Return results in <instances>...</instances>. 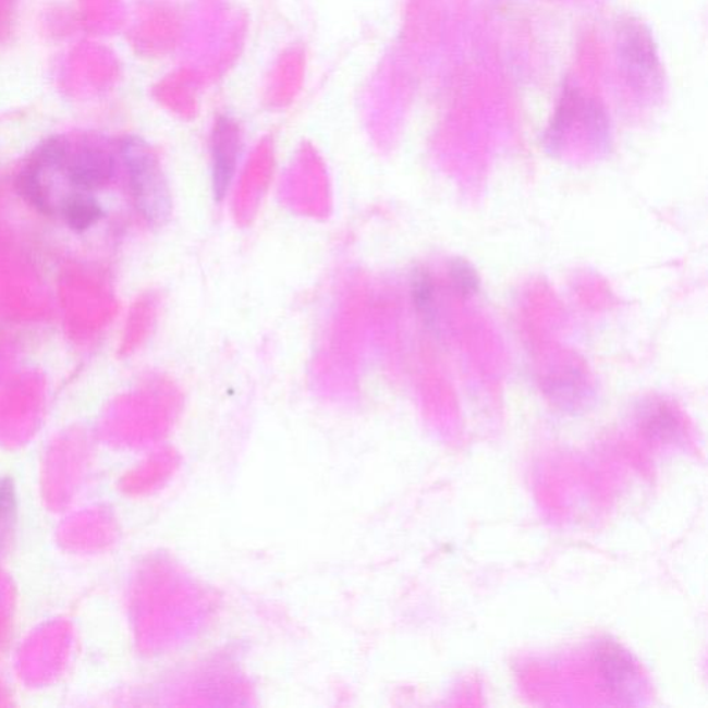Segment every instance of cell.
Returning <instances> with one entry per match:
<instances>
[{
	"instance_id": "1",
	"label": "cell",
	"mask_w": 708,
	"mask_h": 708,
	"mask_svg": "<svg viewBox=\"0 0 708 708\" xmlns=\"http://www.w3.org/2000/svg\"><path fill=\"white\" fill-rule=\"evenodd\" d=\"M121 156L138 213L152 225L166 224L172 217L171 190L151 148L141 138L130 137L122 143Z\"/></svg>"
},
{
	"instance_id": "2",
	"label": "cell",
	"mask_w": 708,
	"mask_h": 708,
	"mask_svg": "<svg viewBox=\"0 0 708 708\" xmlns=\"http://www.w3.org/2000/svg\"><path fill=\"white\" fill-rule=\"evenodd\" d=\"M654 40L644 25L628 22L620 34L619 54L625 78L639 90H650L661 82V69Z\"/></svg>"
},
{
	"instance_id": "3",
	"label": "cell",
	"mask_w": 708,
	"mask_h": 708,
	"mask_svg": "<svg viewBox=\"0 0 708 708\" xmlns=\"http://www.w3.org/2000/svg\"><path fill=\"white\" fill-rule=\"evenodd\" d=\"M595 660L610 695L625 705H636L643 696V676L630 651L613 640H603Z\"/></svg>"
},
{
	"instance_id": "4",
	"label": "cell",
	"mask_w": 708,
	"mask_h": 708,
	"mask_svg": "<svg viewBox=\"0 0 708 708\" xmlns=\"http://www.w3.org/2000/svg\"><path fill=\"white\" fill-rule=\"evenodd\" d=\"M239 126L230 118H219L212 135V188L217 202L228 196L237 169Z\"/></svg>"
},
{
	"instance_id": "5",
	"label": "cell",
	"mask_w": 708,
	"mask_h": 708,
	"mask_svg": "<svg viewBox=\"0 0 708 708\" xmlns=\"http://www.w3.org/2000/svg\"><path fill=\"white\" fill-rule=\"evenodd\" d=\"M66 174L73 186L90 192L107 186L115 174V159L100 148H84L66 162Z\"/></svg>"
},
{
	"instance_id": "6",
	"label": "cell",
	"mask_w": 708,
	"mask_h": 708,
	"mask_svg": "<svg viewBox=\"0 0 708 708\" xmlns=\"http://www.w3.org/2000/svg\"><path fill=\"white\" fill-rule=\"evenodd\" d=\"M638 423L648 438L660 443H671L682 434L681 419L674 408L659 400H651L640 407Z\"/></svg>"
},
{
	"instance_id": "7",
	"label": "cell",
	"mask_w": 708,
	"mask_h": 708,
	"mask_svg": "<svg viewBox=\"0 0 708 708\" xmlns=\"http://www.w3.org/2000/svg\"><path fill=\"white\" fill-rule=\"evenodd\" d=\"M61 215L71 230L82 233L105 218V209L90 194L80 193L64 199L61 204Z\"/></svg>"
},
{
	"instance_id": "8",
	"label": "cell",
	"mask_w": 708,
	"mask_h": 708,
	"mask_svg": "<svg viewBox=\"0 0 708 708\" xmlns=\"http://www.w3.org/2000/svg\"><path fill=\"white\" fill-rule=\"evenodd\" d=\"M44 169L37 162L30 161L27 167L20 172L15 188L24 202L42 215L54 213V207L51 205L48 193H46L42 181Z\"/></svg>"
},
{
	"instance_id": "9",
	"label": "cell",
	"mask_w": 708,
	"mask_h": 708,
	"mask_svg": "<svg viewBox=\"0 0 708 708\" xmlns=\"http://www.w3.org/2000/svg\"><path fill=\"white\" fill-rule=\"evenodd\" d=\"M414 306L424 320L432 325L435 318V284L427 270H414L412 279Z\"/></svg>"
},
{
	"instance_id": "10",
	"label": "cell",
	"mask_w": 708,
	"mask_h": 708,
	"mask_svg": "<svg viewBox=\"0 0 708 708\" xmlns=\"http://www.w3.org/2000/svg\"><path fill=\"white\" fill-rule=\"evenodd\" d=\"M449 277L456 294L463 297H471L477 294L480 289L479 274L474 266L464 259H453L449 266Z\"/></svg>"
}]
</instances>
